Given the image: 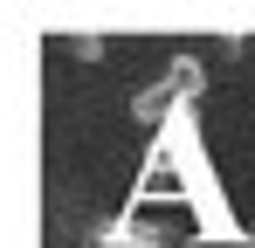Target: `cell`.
Returning a JSON list of instances; mask_svg holds the SVG:
<instances>
[{
    "label": "cell",
    "instance_id": "1",
    "mask_svg": "<svg viewBox=\"0 0 255 248\" xmlns=\"http://www.w3.org/2000/svg\"><path fill=\"white\" fill-rule=\"evenodd\" d=\"M172 111H179V83H172V76H159V83H145V90L131 97V118H138V124H166Z\"/></svg>",
    "mask_w": 255,
    "mask_h": 248
},
{
    "label": "cell",
    "instance_id": "2",
    "mask_svg": "<svg viewBox=\"0 0 255 248\" xmlns=\"http://www.w3.org/2000/svg\"><path fill=\"white\" fill-rule=\"evenodd\" d=\"M97 248H166V228H159V221L125 214L118 228H104V242H97Z\"/></svg>",
    "mask_w": 255,
    "mask_h": 248
},
{
    "label": "cell",
    "instance_id": "3",
    "mask_svg": "<svg viewBox=\"0 0 255 248\" xmlns=\"http://www.w3.org/2000/svg\"><path fill=\"white\" fill-rule=\"evenodd\" d=\"M166 76L179 83V104H193V97L207 90V62H200V55H172V62H166Z\"/></svg>",
    "mask_w": 255,
    "mask_h": 248
}]
</instances>
